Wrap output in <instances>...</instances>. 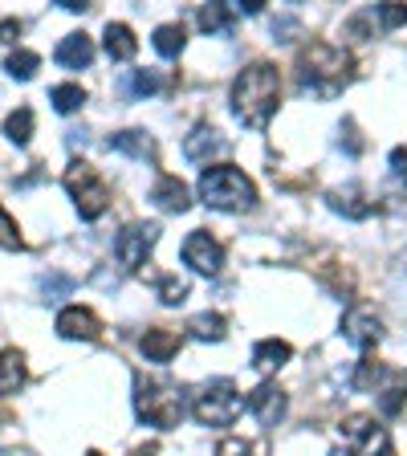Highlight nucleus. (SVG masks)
<instances>
[{
    "label": "nucleus",
    "instance_id": "nucleus-40",
    "mask_svg": "<svg viewBox=\"0 0 407 456\" xmlns=\"http://www.w3.org/2000/svg\"><path fill=\"white\" fill-rule=\"evenodd\" d=\"M379 456H395V448H383V452Z\"/></svg>",
    "mask_w": 407,
    "mask_h": 456
},
{
    "label": "nucleus",
    "instance_id": "nucleus-7",
    "mask_svg": "<svg viewBox=\"0 0 407 456\" xmlns=\"http://www.w3.org/2000/svg\"><path fill=\"white\" fill-rule=\"evenodd\" d=\"M155 240H159V224H151V220H134V224H126L118 237H114V256H118V265L123 269H142V261H147V253L155 248Z\"/></svg>",
    "mask_w": 407,
    "mask_h": 456
},
{
    "label": "nucleus",
    "instance_id": "nucleus-38",
    "mask_svg": "<svg viewBox=\"0 0 407 456\" xmlns=\"http://www.w3.org/2000/svg\"><path fill=\"white\" fill-rule=\"evenodd\" d=\"M134 456H155V444H147V448H139Z\"/></svg>",
    "mask_w": 407,
    "mask_h": 456
},
{
    "label": "nucleus",
    "instance_id": "nucleus-29",
    "mask_svg": "<svg viewBox=\"0 0 407 456\" xmlns=\"http://www.w3.org/2000/svg\"><path fill=\"white\" fill-rule=\"evenodd\" d=\"M37 66H41V57L33 53V49H12L9 53V74L17 77V82H28V77L37 74Z\"/></svg>",
    "mask_w": 407,
    "mask_h": 456
},
{
    "label": "nucleus",
    "instance_id": "nucleus-33",
    "mask_svg": "<svg viewBox=\"0 0 407 456\" xmlns=\"http://www.w3.org/2000/svg\"><path fill=\"white\" fill-rule=\"evenodd\" d=\"M74 277H66V273H45L41 277V294L45 297H69L74 294Z\"/></svg>",
    "mask_w": 407,
    "mask_h": 456
},
{
    "label": "nucleus",
    "instance_id": "nucleus-5",
    "mask_svg": "<svg viewBox=\"0 0 407 456\" xmlns=\"http://www.w3.org/2000/svg\"><path fill=\"white\" fill-rule=\"evenodd\" d=\"M191 411H196L199 424L228 428V424H237V416L245 411V399H240V391L232 379H212L191 395Z\"/></svg>",
    "mask_w": 407,
    "mask_h": 456
},
{
    "label": "nucleus",
    "instance_id": "nucleus-11",
    "mask_svg": "<svg viewBox=\"0 0 407 456\" xmlns=\"http://www.w3.org/2000/svg\"><path fill=\"white\" fill-rule=\"evenodd\" d=\"M57 334L69 342H94L102 334V318L94 310H85V305H66L57 314Z\"/></svg>",
    "mask_w": 407,
    "mask_h": 456
},
{
    "label": "nucleus",
    "instance_id": "nucleus-4",
    "mask_svg": "<svg viewBox=\"0 0 407 456\" xmlns=\"http://www.w3.org/2000/svg\"><path fill=\"white\" fill-rule=\"evenodd\" d=\"M199 200L216 212H248L256 204V188L245 171L216 163V167H208L199 175Z\"/></svg>",
    "mask_w": 407,
    "mask_h": 456
},
{
    "label": "nucleus",
    "instance_id": "nucleus-25",
    "mask_svg": "<svg viewBox=\"0 0 407 456\" xmlns=\"http://www.w3.org/2000/svg\"><path fill=\"white\" fill-rule=\"evenodd\" d=\"M151 41H155V53L159 57H180L183 45H188V33H183V25H159Z\"/></svg>",
    "mask_w": 407,
    "mask_h": 456
},
{
    "label": "nucleus",
    "instance_id": "nucleus-36",
    "mask_svg": "<svg viewBox=\"0 0 407 456\" xmlns=\"http://www.w3.org/2000/svg\"><path fill=\"white\" fill-rule=\"evenodd\" d=\"M391 167H395L399 180H407V147H395V151H391Z\"/></svg>",
    "mask_w": 407,
    "mask_h": 456
},
{
    "label": "nucleus",
    "instance_id": "nucleus-21",
    "mask_svg": "<svg viewBox=\"0 0 407 456\" xmlns=\"http://www.w3.org/2000/svg\"><path fill=\"white\" fill-rule=\"evenodd\" d=\"M20 383H25V354L0 351V395H17Z\"/></svg>",
    "mask_w": 407,
    "mask_h": 456
},
{
    "label": "nucleus",
    "instance_id": "nucleus-23",
    "mask_svg": "<svg viewBox=\"0 0 407 456\" xmlns=\"http://www.w3.org/2000/svg\"><path fill=\"white\" fill-rule=\"evenodd\" d=\"M110 151L134 155V159H151L155 142L147 139V131H118V134H110Z\"/></svg>",
    "mask_w": 407,
    "mask_h": 456
},
{
    "label": "nucleus",
    "instance_id": "nucleus-8",
    "mask_svg": "<svg viewBox=\"0 0 407 456\" xmlns=\"http://www.w3.org/2000/svg\"><path fill=\"white\" fill-rule=\"evenodd\" d=\"M180 256H183V265H188V269H196V273H204V277H216L220 265H224V245H220L212 232L196 228V232L183 240Z\"/></svg>",
    "mask_w": 407,
    "mask_h": 456
},
{
    "label": "nucleus",
    "instance_id": "nucleus-3",
    "mask_svg": "<svg viewBox=\"0 0 407 456\" xmlns=\"http://www.w3.org/2000/svg\"><path fill=\"white\" fill-rule=\"evenodd\" d=\"M134 411H139L142 424L151 428H180L183 411H188V395L171 379H134Z\"/></svg>",
    "mask_w": 407,
    "mask_h": 456
},
{
    "label": "nucleus",
    "instance_id": "nucleus-9",
    "mask_svg": "<svg viewBox=\"0 0 407 456\" xmlns=\"http://www.w3.org/2000/svg\"><path fill=\"white\" fill-rule=\"evenodd\" d=\"M342 440H346V448H351L354 456H375V452H383V448H391L387 432H383L370 416H346L342 419Z\"/></svg>",
    "mask_w": 407,
    "mask_h": 456
},
{
    "label": "nucleus",
    "instance_id": "nucleus-15",
    "mask_svg": "<svg viewBox=\"0 0 407 456\" xmlns=\"http://www.w3.org/2000/svg\"><path fill=\"white\" fill-rule=\"evenodd\" d=\"M53 61L57 66H66V69H85L90 61H94V41L85 37V33H69V37L57 41Z\"/></svg>",
    "mask_w": 407,
    "mask_h": 456
},
{
    "label": "nucleus",
    "instance_id": "nucleus-28",
    "mask_svg": "<svg viewBox=\"0 0 407 456\" xmlns=\"http://www.w3.org/2000/svg\"><path fill=\"white\" fill-rule=\"evenodd\" d=\"M126 90H131L134 98H151L163 90V77L155 74V69H134V74L126 77Z\"/></svg>",
    "mask_w": 407,
    "mask_h": 456
},
{
    "label": "nucleus",
    "instance_id": "nucleus-41",
    "mask_svg": "<svg viewBox=\"0 0 407 456\" xmlns=\"http://www.w3.org/2000/svg\"><path fill=\"white\" fill-rule=\"evenodd\" d=\"M85 456H102V452H85Z\"/></svg>",
    "mask_w": 407,
    "mask_h": 456
},
{
    "label": "nucleus",
    "instance_id": "nucleus-1",
    "mask_svg": "<svg viewBox=\"0 0 407 456\" xmlns=\"http://www.w3.org/2000/svg\"><path fill=\"white\" fill-rule=\"evenodd\" d=\"M354 77V57L338 45H326V41H310V45L297 53V90L310 98H338Z\"/></svg>",
    "mask_w": 407,
    "mask_h": 456
},
{
    "label": "nucleus",
    "instance_id": "nucleus-12",
    "mask_svg": "<svg viewBox=\"0 0 407 456\" xmlns=\"http://www.w3.org/2000/svg\"><path fill=\"white\" fill-rule=\"evenodd\" d=\"M326 200H330V208L346 220H367V216H375V208H379L362 183H342V188H334Z\"/></svg>",
    "mask_w": 407,
    "mask_h": 456
},
{
    "label": "nucleus",
    "instance_id": "nucleus-14",
    "mask_svg": "<svg viewBox=\"0 0 407 456\" xmlns=\"http://www.w3.org/2000/svg\"><path fill=\"white\" fill-rule=\"evenodd\" d=\"M248 411L265 428H277L285 419V391L277 383H261V387L248 395Z\"/></svg>",
    "mask_w": 407,
    "mask_h": 456
},
{
    "label": "nucleus",
    "instance_id": "nucleus-34",
    "mask_svg": "<svg viewBox=\"0 0 407 456\" xmlns=\"http://www.w3.org/2000/svg\"><path fill=\"white\" fill-rule=\"evenodd\" d=\"M375 17L383 20V28H399V25H407V4H375Z\"/></svg>",
    "mask_w": 407,
    "mask_h": 456
},
{
    "label": "nucleus",
    "instance_id": "nucleus-39",
    "mask_svg": "<svg viewBox=\"0 0 407 456\" xmlns=\"http://www.w3.org/2000/svg\"><path fill=\"white\" fill-rule=\"evenodd\" d=\"M330 456H354V452H351V448H334Z\"/></svg>",
    "mask_w": 407,
    "mask_h": 456
},
{
    "label": "nucleus",
    "instance_id": "nucleus-26",
    "mask_svg": "<svg viewBox=\"0 0 407 456\" xmlns=\"http://www.w3.org/2000/svg\"><path fill=\"white\" fill-rule=\"evenodd\" d=\"M4 134H9L17 147H25V142L33 139V110H28V106H17V110L4 118Z\"/></svg>",
    "mask_w": 407,
    "mask_h": 456
},
{
    "label": "nucleus",
    "instance_id": "nucleus-35",
    "mask_svg": "<svg viewBox=\"0 0 407 456\" xmlns=\"http://www.w3.org/2000/svg\"><path fill=\"white\" fill-rule=\"evenodd\" d=\"M0 248H25V240H20L17 224H12V216L4 208H0Z\"/></svg>",
    "mask_w": 407,
    "mask_h": 456
},
{
    "label": "nucleus",
    "instance_id": "nucleus-30",
    "mask_svg": "<svg viewBox=\"0 0 407 456\" xmlns=\"http://www.w3.org/2000/svg\"><path fill=\"white\" fill-rule=\"evenodd\" d=\"M265 452H269L265 440H240V436L220 440V448H216V456H265Z\"/></svg>",
    "mask_w": 407,
    "mask_h": 456
},
{
    "label": "nucleus",
    "instance_id": "nucleus-17",
    "mask_svg": "<svg viewBox=\"0 0 407 456\" xmlns=\"http://www.w3.org/2000/svg\"><path fill=\"white\" fill-rule=\"evenodd\" d=\"M151 200H155V204H159L163 212H188V208H191L188 183H183L180 175H167V171H163L159 180H155V188H151Z\"/></svg>",
    "mask_w": 407,
    "mask_h": 456
},
{
    "label": "nucleus",
    "instance_id": "nucleus-27",
    "mask_svg": "<svg viewBox=\"0 0 407 456\" xmlns=\"http://www.w3.org/2000/svg\"><path fill=\"white\" fill-rule=\"evenodd\" d=\"M49 102H53L57 114H74L77 106L85 102V90H82V86H74V82L53 86V90H49Z\"/></svg>",
    "mask_w": 407,
    "mask_h": 456
},
{
    "label": "nucleus",
    "instance_id": "nucleus-31",
    "mask_svg": "<svg viewBox=\"0 0 407 456\" xmlns=\"http://www.w3.org/2000/svg\"><path fill=\"white\" fill-rule=\"evenodd\" d=\"M383 375H387V367H383L379 359H362L359 370H354V387H359V391H375L383 383Z\"/></svg>",
    "mask_w": 407,
    "mask_h": 456
},
{
    "label": "nucleus",
    "instance_id": "nucleus-32",
    "mask_svg": "<svg viewBox=\"0 0 407 456\" xmlns=\"http://www.w3.org/2000/svg\"><path fill=\"white\" fill-rule=\"evenodd\" d=\"M159 302L163 305H180L183 297H188V281H183V277H159Z\"/></svg>",
    "mask_w": 407,
    "mask_h": 456
},
{
    "label": "nucleus",
    "instance_id": "nucleus-18",
    "mask_svg": "<svg viewBox=\"0 0 407 456\" xmlns=\"http://www.w3.org/2000/svg\"><path fill=\"white\" fill-rule=\"evenodd\" d=\"M407 403V370L403 367H387L379 383V411L383 416H399Z\"/></svg>",
    "mask_w": 407,
    "mask_h": 456
},
{
    "label": "nucleus",
    "instance_id": "nucleus-6",
    "mask_svg": "<svg viewBox=\"0 0 407 456\" xmlns=\"http://www.w3.org/2000/svg\"><path fill=\"white\" fill-rule=\"evenodd\" d=\"M66 191L74 196V204H77V212H82V220H98L106 208H110V188H106V180L98 175L90 163H82V159H74L66 167Z\"/></svg>",
    "mask_w": 407,
    "mask_h": 456
},
{
    "label": "nucleus",
    "instance_id": "nucleus-37",
    "mask_svg": "<svg viewBox=\"0 0 407 456\" xmlns=\"http://www.w3.org/2000/svg\"><path fill=\"white\" fill-rule=\"evenodd\" d=\"M20 37V20H0V41H17Z\"/></svg>",
    "mask_w": 407,
    "mask_h": 456
},
{
    "label": "nucleus",
    "instance_id": "nucleus-19",
    "mask_svg": "<svg viewBox=\"0 0 407 456\" xmlns=\"http://www.w3.org/2000/svg\"><path fill=\"white\" fill-rule=\"evenodd\" d=\"M289 354H294V346H289L285 338H265V342H256L253 346V367L261 370V375H269V370L285 367Z\"/></svg>",
    "mask_w": 407,
    "mask_h": 456
},
{
    "label": "nucleus",
    "instance_id": "nucleus-13",
    "mask_svg": "<svg viewBox=\"0 0 407 456\" xmlns=\"http://www.w3.org/2000/svg\"><path fill=\"white\" fill-rule=\"evenodd\" d=\"M224 134L216 131V126H208V123H199L196 131L183 139V159L188 163H212V155H224Z\"/></svg>",
    "mask_w": 407,
    "mask_h": 456
},
{
    "label": "nucleus",
    "instance_id": "nucleus-10",
    "mask_svg": "<svg viewBox=\"0 0 407 456\" xmlns=\"http://www.w3.org/2000/svg\"><path fill=\"white\" fill-rule=\"evenodd\" d=\"M342 334L346 342H354L359 351H370V346H379L383 338V318L370 305H351V310L342 314Z\"/></svg>",
    "mask_w": 407,
    "mask_h": 456
},
{
    "label": "nucleus",
    "instance_id": "nucleus-16",
    "mask_svg": "<svg viewBox=\"0 0 407 456\" xmlns=\"http://www.w3.org/2000/svg\"><path fill=\"white\" fill-rule=\"evenodd\" d=\"M180 330H167V326H155L139 338V351L147 354V362H171L175 351H180Z\"/></svg>",
    "mask_w": 407,
    "mask_h": 456
},
{
    "label": "nucleus",
    "instance_id": "nucleus-2",
    "mask_svg": "<svg viewBox=\"0 0 407 456\" xmlns=\"http://www.w3.org/2000/svg\"><path fill=\"white\" fill-rule=\"evenodd\" d=\"M277 102H281V74H277V66L253 61V66L240 69L237 82H232V114H237V123L261 131V126H269Z\"/></svg>",
    "mask_w": 407,
    "mask_h": 456
},
{
    "label": "nucleus",
    "instance_id": "nucleus-42",
    "mask_svg": "<svg viewBox=\"0 0 407 456\" xmlns=\"http://www.w3.org/2000/svg\"><path fill=\"white\" fill-rule=\"evenodd\" d=\"M403 265H407V256H403Z\"/></svg>",
    "mask_w": 407,
    "mask_h": 456
},
{
    "label": "nucleus",
    "instance_id": "nucleus-22",
    "mask_svg": "<svg viewBox=\"0 0 407 456\" xmlns=\"http://www.w3.org/2000/svg\"><path fill=\"white\" fill-rule=\"evenodd\" d=\"M102 45H106V53H110L114 61H131L134 49H139V41H134L131 25H106Z\"/></svg>",
    "mask_w": 407,
    "mask_h": 456
},
{
    "label": "nucleus",
    "instance_id": "nucleus-24",
    "mask_svg": "<svg viewBox=\"0 0 407 456\" xmlns=\"http://www.w3.org/2000/svg\"><path fill=\"white\" fill-rule=\"evenodd\" d=\"M188 334L191 338H199V342H220L228 334V322H224V314H196L188 322Z\"/></svg>",
    "mask_w": 407,
    "mask_h": 456
},
{
    "label": "nucleus",
    "instance_id": "nucleus-20",
    "mask_svg": "<svg viewBox=\"0 0 407 456\" xmlns=\"http://www.w3.org/2000/svg\"><path fill=\"white\" fill-rule=\"evenodd\" d=\"M196 20L208 37H220V33H228V28L237 25V9H232V0L228 4H199Z\"/></svg>",
    "mask_w": 407,
    "mask_h": 456
}]
</instances>
